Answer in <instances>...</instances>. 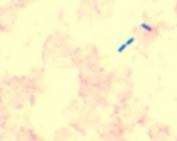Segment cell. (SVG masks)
Masks as SVG:
<instances>
[{"mask_svg":"<svg viewBox=\"0 0 177 141\" xmlns=\"http://www.w3.org/2000/svg\"><path fill=\"white\" fill-rule=\"evenodd\" d=\"M141 27H142L143 29H144L145 31H147L149 33H151L153 31V28L147 23H141Z\"/></svg>","mask_w":177,"mask_h":141,"instance_id":"6da1fadb","label":"cell"}]
</instances>
